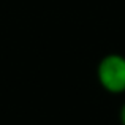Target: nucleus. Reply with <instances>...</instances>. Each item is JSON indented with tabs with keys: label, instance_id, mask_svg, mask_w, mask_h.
<instances>
[{
	"label": "nucleus",
	"instance_id": "obj_1",
	"mask_svg": "<svg viewBox=\"0 0 125 125\" xmlns=\"http://www.w3.org/2000/svg\"><path fill=\"white\" fill-rule=\"evenodd\" d=\"M97 79L106 92L119 95L125 92V55L106 54L97 65Z\"/></svg>",
	"mask_w": 125,
	"mask_h": 125
},
{
	"label": "nucleus",
	"instance_id": "obj_2",
	"mask_svg": "<svg viewBox=\"0 0 125 125\" xmlns=\"http://www.w3.org/2000/svg\"><path fill=\"white\" fill-rule=\"evenodd\" d=\"M119 122H120V125H125V103L119 109Z\"/></svg>",
	"mask_w": 125,
	"mask_h": 125
}]
</instances>
